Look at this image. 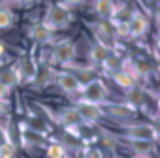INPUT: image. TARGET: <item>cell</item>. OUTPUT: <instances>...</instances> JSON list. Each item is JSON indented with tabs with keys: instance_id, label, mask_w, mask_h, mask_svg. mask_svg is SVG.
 I'll return each mask as SVG.
<instances>
[{
	"instance_id": "obj_1",
	"label": "cell",
	"mask_w": 160,
	"mask_h": 158,
	"mask_svg": "<svg viewBox=\"0 0 160 158\" xmlns=\"http://www.w3.org/2000/svg\"><path fill=\"white\" fill-rule=\"evenodd\" d=\"M72 21H73V13L70 12V8H66L62 2H57V4H51L45 10V15H43V21L42 23L51 32H55V30L66 28Z\"/></svg>"
},
{
	"instance_id": "obj_2",
	"label": "cell",
	"mask_w": 160,
	"mask_h": 158,
	"mask_svg": "<svg viewBox=\"0 0 160 158\" xmlns=\"http://www.w3.org/2000/svg\"><path fill=\"white\" fill-rule=\"evenodd\" d=\"M122 134L130 141H158V130L151 122H132L122 124Z\"/></svg>"
},
{
	"instance_id": "obj_3",
	"label": "cell",
	"mask_w": 160,
	"mask_h": 158,
	"mask_svg": "<svg viewBox=\"0 0 160 158\" xmlns=\"http://www.w3.org/2000/svg\"><path fill=\"white\" fill-rule=\"evenodd\" d=\"M75 55H77V47H75V43L72 42V40H68V38H64V40H60V42H57V43H53V47H51V57H49V66L51 64H58V66H68L70 62H73V58H75Z\"/></svg>"
},
{
	"instance_id": "obj_4",
	"label": "cell",
	"mask_w": 160,
	"mask_h": 158,
	"mask_svg": "<svg viewBox=\"0 0 160 158\" xmlns=\"http://www.w3.org/2000/svg\"><path fill=\"white\" fill-rule=\"evenodd\" d=\"M81 98L83 102H89V104H96V106H104L108 102V96H109V91L106 87V83L102 79H91V81L81 89Z\"/></svg>"
},
{
	"instance_id": "obj_5",
	"label": "cell",
	"mask_w": 160,
	"mask_h": 158,
	"mask_svg": "<svg viewBox=\"0 0 160 158\" xmlns=\"http://www.w3.org/2000/svg\"><path fill=\"white\" fill-rule=\"evenodd\" d=\"M55 81H57V87H58L62 92H66V94L81 92V89H83V83L79 81V77H77L73 72H68V70L57 72V73H55Z\"/></svg>"
},
{
	"instance_id": "obj_6",
	"label": "cell",
	"mask_w": 160,
	"mask_h": 158,
	"mask_svg": "<svg viewBox=\"0 0 160 158\" xmlns=\"http://www.w3.org/2000/svg\"><path fill=\"white\" fill-rule=\"evenodd\" d=\"M13 68H15V73H17V85H19V83L28 85V83L34 81V77H36L38 62H36L32 57H23Z\"/></svg>"
},
{
	"instance_id": "obj_7",
	"label": "cell",
	"mask_w": 160,
	"mask_h": 158,
	"mask_svg": "<svg viewBox=\"0 0 160 158\" xmlns=\"http://www.w3.org/2000/svg\"><path fill=\"white\" fill-rule=\"evenodd\" d=\"M73 107H75L77 115L81 117V121L85 124H94L96 121H100L104 117L102 106H96V104H89V102H83V100H77Z\"/></svg>"
},
{
	"instance_id": "obj_8",
	"label": "cell",
	"mask_w": 160,
	"mask_h": 158,
	"mask_svg": "<svg viewBox=\"0 0 160 158\" xmlns=\"http://www.w3.org/2000/svg\"><path fill=\"white\" fill-rule=\"evenodd\" d=\"M53 119H57V122H58L60 126H64L66 132L77 128L79 124H83L81 117H79L77 111H75V107H64V109H60L57 115H53Z\"/></svg>"
},
{
	"instance_id": "obj_9",
	"label": "cell",
	"mask_w": 160,
	"mask_h": 158,
	"mask_svg": "<svg viewBox=\"0 0 160 158\" xmlns=\"http://www.w3.org/2000/svg\"><path fill=\"white\" fill-rule=\"evenodd\" d=\"M126 25H128V36L139 38L149 32V19H147V15H143L139 12H134Z\"/></svg>"
},
{
	"instance_id": "obj_10",
	"label": "cell",
	"mask_w": 160,
	"mask_h": 158,
	"mask_svg": "<svg viewBox=\"0 0 160 158\" xmlns=\"http://www.w3.org/2000/svg\"><path fill=\"white\" fill-rule=\"evenodd\" d=\"M102 111H104V115H109V117L119 119V121L132 119L136 115V109H132L126 104H104L102 106Z\"/></svg>"
},
{
	"instance_id": "obj_11",
	"label": "cell",
	"mask_w": 160,
	"mask_h": 158,
	"mask_svg": "<svg viewBox=\"0 0 160 158\" xmlns=\"http://www.w3.org/2000/svg\"><path fill=\"white\" fill-rule=\"evenodd\" d=\"M124 98H126V106H130L132 109H139V107H145V104H147V92L143 91V87H138V85H134L132 89H128V91H124Z\"/></svg>"
},
{
	"instance_id": "obj_12",
	"label": "cell",
	"mask_w": 160,
	"mask_h": 158,
	"mask_svg": "<svg viewBox=\"0 0 160 158\" xmlns=\"http://www.w3.org/2000/svg\"><path fill=\"white\" fill-rule=\"evenodd\" d=\"M111 55V51H109V47H106V45H102V43H92L91 47H89V62L92 64V66H104V62L108 60V57Z\"/></svg>"
},
{
	"instance_id": "obj_13",
	"label": "cell",
	"mask_w": 160,
	"mask_h": 158,
	"mask_svg": "<svg viewBox=\"0 0 160 158\" xmlns=\"http://www.w3.org/2000/svg\"><path fill=\"white\" fill-rule=\"evenodd\" d=\"M126 145L138 158H149V154H152L156 151L154 141H130V139H126Z\"/></svg>"
},
{
	"instance_id": "obj_14",
	"label": "cell",
	"mask_w": 160,
	"mask_h": 158,
	"mask_svg": "<svg viewBox=\"0 0 160 158\" xmlns=\"http://www.w3.org/2000/svg\"><path fill=\"white\" fill-rule=\"evenodd\" d=\"M53 34H55V32H51L43 23H36V25L30 27V38H32L34 43H38V45L49 43V42L53 40Z\"/></svg>"
},
{
	"instance_id": "obj_15",
	"label": "cell",
	"mask_w": 160,
	"mask_h": 158,
	"mask_svg": "<svg viewBox=\"0 0 160 158\" xmlns=\"http://www.w3.org/2000/svg\"><path fill=\"white\" fill-rule=\"evenodd\" d=\"M94 12L98 13L100 21H111L115 12V2L113 0H94Z\"/></svg>"
},
{
	"instance_id": "obj_16",
	"label": "cell",
	"mask_w": 160,
	"mask_h": 158,
	"mask_svg": "<svg viewBox=\"0 0 160 158\" xmlns=\"http://www.w3.org/2000/svg\"><path fill=\"white\" fill-rule=\"evenodd\" d=\"M111 79L122 89V91H128V89H132L134 85H138L136 83V77L134 75H130L128 72H124V70H117V72H113L111 73Z\"/></svg>"
},
{
	"instance_id": "obj_17",
	"label": "cell",
	"mask_w": 160,
	"mask_h": 158,
	"mask_svg": "<svg viewBox=\"0 0 160 158\" xmlns=\"http://www.w3.org/2000/svg\"><path fill=\"white\" fill-rule=\"evenodd\" d=\"M0 83L6 85V87H10V89H13L17 85V73H15V68L13 66L0 72Z\"/></svg>"
},
{
	"instance_id": "obj_18",
	"label": "cell",
	"mask_w": 160,
	"mask_h": 158,
	"mask_svg": "<svg viewBox=\"0 0 160 158\" xmlns=\"http://www.w3.org/2000/svg\"><path fill=\"white\" fill-rule=\"evenodd\" d=\"M15 23V13L10 8H0V30L12 28Z\"/></svg>"
},
{
	"instance_id": "obj_19",
	"label": "cell",
	"mask_w": 160,
	"mask_h": 158,
	"mask_svg": "<svg viewBox=\"0 0 160 158\" xmlns=\"http://www.w3.org/2000/svg\"><path fill=\"white\" fill-rule=\"evenodd\" d=\"M47 158H66V147L58 141L47 145Z\"/></svg>"
},
{
	"instance_id": "obj_20",
	"label": "cell",
	"mask_w": 160,
	"mask_h": 158,
	"mask_svg": "<svg viewBox=\"0 0 160 158\" xmlns=\"http://www.w3.org/2000/svg\"><path fill=\"white\" fill-rule=\"evenodd\" d=\"M15 152H17V145L0 141V158H15Z\"/></svg>"
},
{
	"instance_id": "obj_21",
	"label": "cell",
	"mask_w": 160,
	"mask_h": 158,
	"mask_svg": "<svg viewBox=\"0 0 160 158\" xmlns=\"http://www.w3.org/2000/svg\"><path fill=\"white\" fill-rule=\"evenodd\" d=\"M121 64H122V62L119 60V57H115V55H109V57H108V60L104 62V68H108V70L113 73V72L121 70Z\"/></svg>"
},
{
	"instance_id": "obj_22",
	"label": "cell",
	"mask_w": 160,
	"mask_h": 158,
	"mask_svg": "<svg viewBox=\"0 0 160 158\" xmlns=\"http://www.w3.org/2000/svg\"><path fill=\"white\" fill-rule=\"evenodd\" d=\"M83 158H102V152L96 151V149H91V147H83Z\"/></svg>"
},
{
	"instance_id": "obj_23",
	"label": "cell",
	"mask_w": 160,
	"mask_h": 158,
	"mask_svg": "<svg viewBox=\"0 0 160 158\" xmlns=\"http://www.w3.org/2000/svg\"><path fill=\"white\" fill-rule=\"evenodd\" d=\"M10 107L12 104L8 98H0V115H10Z\"/></svg>"
},
{
	"instance_id": "obj_24",
	"label": "cell",
	"mask_w": 160,
	"mask_h": 158,
	"mask_svg": "<svg viewBox=\"0 0 160 158\" xmlns=\"http://www.w3.org/2000/svg\"><path fill=\"white\" fill-rule=\"evenodd\" d=\"M87 0H62V4L68 8V6H81V4H85Z\"/></svg>"
},
{
	"instance_id": "obj_25",
	"label": "cell",
	"mask_w": 160,
	"mask_h": 158,
	"mask_svg": "<svg viewBox=\"0 0 160 158\" xmlns=\"http://www.w3.org/2000/svg\"><path fill=\"white\" fill-rule=\"evenodd\" d=\"M12 94V89L10 87H6V85H2L0 83V98H8Z\"/></svg>"
},
{
	"instance_id": "obj_26",
	"label": "cell",
	"mask_w": 160,
	"mask_h": 158,
	"mask_svg": "<svg viewBox=\"0 0 160 158\" xmlns=\"http://www.w3.org/2000/svg\"><path fill=\"white\" fill-rule=\"evenodd\" d=\"M36 2H38V0H19L17 4H21L23 8H30V6H34Z\"/></svg>"
},
{
	"instance_id": "obj_27",
	"label": "cell",
	"mask_w": 160,
	"mask_h": 158,
	"mask_svg": "<svg viewBox=\"0 0 160 158\" xmlns=\"http://www.w3.org/2000/svg\"><path fill=\"white\" fill-rule=\"evenodd\" d=\"M2 2H4V4H17L19 0H2Z\"/></svg>"
},
{
	"instance_id": "obj_28",
	"label": "cell",
	"mask_w": 160,
	"mask_h": 158,
	"mask_svg": "<svg viewBox=\"0 0 160 158\" xmlns=\"http://www.w3.org/2000/svg\"><path fill=\"white\" fill-rule=\"evenodd\" d=\"M66 158H68V156H66Z\"/></svg>"
}]
</instances>
